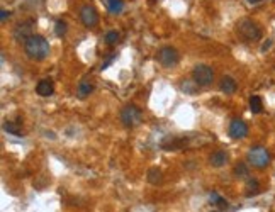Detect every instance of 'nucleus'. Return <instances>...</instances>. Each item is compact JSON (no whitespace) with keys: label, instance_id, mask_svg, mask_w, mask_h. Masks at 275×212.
I'll list each match as a JSON object with an SVG mask.
<instances>
[{"label":"nucleus","instance_id":"f257e3e1","mask_svg":"<svg viewBox=\"0 0 275 212\" xmlns=\"http://www.w3.org/2000/svg\"><path fill=\"white\" fill-rule=\"evenodd\" d=\"M50 43L46 41V37L39 36V34H33L29 39L26 41L24 44V51L26 54L31 58V60H36V61H41L50 54Z\"/></svg>","mask_w":275,"mask_h":212},{"label":"nucleus","instance_id":"f03ea898","mask_svg":"<svg viewBox=\"0 0 275 212\" xmlns=\"http://www.w3.org/2000/svg\"><path fill=\"white\" fill-rule=\"evenodd\" d=\"M236 33L241 37L243 41H248V43H255L262 37V29L260 26L252 19H241L236 24Z\"/></svg>","mask_w":275,"mask_h":212},{"label":"nucleus","instance_id":"7ed1b4c3","mask_svg":"<svg viewBox=\"0 0 275 212\" xmlns=\"http://www.w3.org/2000/svg\"><path fill=\"white\" fill-rule=\"evenodd\" d=\"M119 117H121V122L126 128H135V126L141 122V119H143V112L135 104H128L126 107H122Z\"/></svg>","mask_w":275,"mask_h":212},{"label":"nucleus","instance_id":"20e7f679","mask_svg":"<svg viewBox=\"0 0 275 212\" xmlns=\"http://www.w3.org/2000/svg\"><path fill=\"white\" fill-rule=\"evenodd\" d=\"M192 80L199 85V87H209L214 80V70L207 65H197L192 70Z\"/></svg>","mask_w":275,"mask_h":212},{"label":"nucleus","instance_id":"39448f33","mask_svg":"<svg viewBox=\"0 0 275 212\" xmlns=\"http://www.w3.org/2000/svg\"><path fill=\"white\" fill-rule=\"evenodd\" d=\"M246 158H248L250 165H253L255 168H265L270 163V153L265 148H262V146H255V148H252L248 151Z\"/></svg>","mask_w":275,"mask_h":212},{"label":"nucleus","instance_id":"423d86ee","mask_svg":"<svg viewBox=\"0 0 275 212\" xmlns=\"http://www.w3.org/2000/svg\"><path fill=\"white\" fill-rule=\"evenodd\" d=\"M156 60L163 68H173L177 66L178 60H180V54H178V51L173 46H165L158 51Z\"/></svg>","mask_w":275,"mask_h":212},{"label":"nucleus","instance_id":"0eeeda50","mask_svg":"<svg viewBox=\"0 0 275 212\" xmlns=\"http://www.w3.org/2000/svg\"><path fill=\"white\" fill-rule=\"evenodd\" d=\"M80 20L84 22L85 27L94 29V27L99 24V14H97V10H95V7L88 5V3L82 5L80 7Z\"/></svg>","mask_w":275,"mask_h":212},{"label":"nucleus","instance_id":"6e6552de","mask_svg":"<svg viewBox=\"0 0 275 212\" xmlns=\"http://www.w3.org/2000/svg\"><path fill=\"white\" fill-rule=\"evenodd\" d=\"M228 134L229 138L233 139H243L248 136V126H246V122L241 121V119H235V121H231V124H229Z\"/></svg>","mask_w":275,"mask_h":212},{"label":"nucleus","instance_id":"1a4fd4ad","mask_svg":"<svg viewBox=\"0 0 275 212\" xmlns=\"http://www.w3.org/2000/svg\"><path fill=\"white\" fill-rule=\"evenodd\" d=\"M33 36V29H31V24H19V26L14 29V39L17 41V43H22L26 44V41L29 39V37Z\"/></svg>","mask_w":275,"mask_h":212},{"label":"nucleus","instance_id":"9d476101","mask_svg":"<svg viewBox=\"0 0 275 212\" xmlns=\"http://www.w3.org/2000/svg\"><path fill=\"white\" fill-rule=\"evenodd\" d=\"M219 90L223 92V94H228V95H233L236 90H238V83H236L235 78L231 77H223L221 82H219Z\"/></svg>","mask_w":275,"mask_h":212},{"label":"nucleus","instance_id":"9b49d317","mask_svg":"<svg viewBox=\"0 0 275 212\" xmlns=\"http://www.w3.org/2000/svg\"><path fill=\"white\" fill-rule=\"evenodd\" d=\"M36 92H37V95H41V97H50V95H53L54 87L50 80H41L39 83L36 85Z\"/></svg>","mask_w":275,"mask_h":212},{"label":"nucleus","instance_id":"f8f14e48","mask_svg":"<svg viewBox=\"0 0 275 212\" xmlns=\"http://www.w3.org/2000/svg\"><path fill=\"white\" fill-rule=\"evenodd\" d=\"M111 14H121L124 10V0H102Z\"/></svg>","mask_w":275,"mask_h":212},{"label":"nucleus","instance_id":"ddd939ff","mask_svg":"<svg viewBox=\"0 0 275 212\" xmlns=\"http://www.w3.org/2000/svg\"><path fill=\"white\" fill-rule=\"evenodd\" d=\"M209 162H211L212 166H223L226 165V162H228V155H226V151H216L211 155V158H209Z\"/></svg>","mask_w":275,"mask_h":212},{"label":"nucleus","instance_id":"4468645a","mask_svg":"<svg viewBox=\"0 0 275 212\" xmlns=\"http://www.w3.org/2000/svg\"><path fill=\"white\" fill-rule=\"evenodd\" d=\"M92 92H94V85H92L90 82H80V85H78V88H77L78 97L85 98V97H88Z\"/></svg>","mask_w":275,"mask_h":212},{"label":"nucleus","instance_id":"2eb2a0df","mask_svg":"<svg viewBox=\"0 0 275 212\" xmlns=\"http://www.w3.org/2000/svg\"><path fill=\"white\" fill-rule=\"evenodd\" d=\"M161 180H163V173H161L160 168H151L150 172H148V182H150L151 185H158Z\"/></svg>","mask_w":275,"mask_h":212},{"label":"nucleus","instance_id":"dca6fc26","mask_svg":"<svg viewBox=\"0 0 275 212\" xmlns=\"http://www.w3.org/2000/svg\"><path fill=\"white\" fill-rule=\"evenodd\" d=\"M180 90L184 92V94H195V92L199 90V85L195 83L194 80H184L180 83Z\"/></svg>","mask_w":275,"mask_h":212},{"label":"nucleus","instance_id":"f3484780","mask_svg":"<svg viewBox=\"0 0 275 212\" xmlns=\"http://www.w3.org/2000/svg\"><path fill=\"white\" fill-rule=\"evenodd\" d=\"M250 109H252L253 114H260L263 111V104H262V98L258 95H252L250 97Z\"/></svg>","mask_w":275,"mask_h":212},{"label":"nucleus","instance_id":"a211bd4d","mask_svg":"<svg viewBox=\"0 0 275 212\" xmlns=\"http://www.w3.org/2000/svg\"><path fill=\"white\" fill-rule=\"evenodd\" d=\"M3 129H5L9 134H14V136H22V128H20L17 122H5L3 124Z\"/></svg>","mask_w":275,"mask_h":212},{"label":"nucleus","instance_id":"6ab92c4d","mask_svg":"<svg viewBox=\"0 0 275 212\" xmlns=\"http://www.w3.org/2000/svg\"><path fill=\"white\" fill-rule=\"evenodd\" d=\"M209 202H211L212 206H218V207H228V202L216 192H212L211 196H209Z\"/></svg>","mask_w":275,"mask_h":212},{"label":"nucleus","instance_id":"aec40b11","mask_svg":"<svg viewBox=\"0 0 275 212\" xmlns=\"http://www.w3.org/2000/svg\"><path fill=\"white\" fill-rule=\"evenodd\" d=\"M260 183L258 180H250L248 183H246V196H253V194H257L260 190Z\"/></svg>","mask_w":275,"mask_h":212},{"label":"nucleus","instance_id":"412c9836","mask_svg":"<svg viewBox=\"0 0 275 212\" xmlns=\"http://www.w3.org/2000/svg\"><path fill=\"white\" fill-rule=\"evenodd\" d=\"M54 33H56V36L63 37L65 33H67V22L65 20H56V24H54Z\"/></svg>","mask_w":275,"mask_h":212},{"label":"nucleus","instance_id":"4be33fe9","mask_svg":"<svg viewBox=\"0 0 275 212\" xmlns=\"http://www.w3.org/2000/svg\"><path fill=\"white\" fill-rule=\"evenodd\" d=\"M104 41L107 44H116L119 41V33H118V31H109V33L105 34Z\"/></svg>","mask_w":275,"mask_h":212},{"label":"nucleus","instance_id":"5701e85b","mask_svg":"<svg viewBox=\"0 0 275 212\" xmlns=\"http://www.w3.org/2000/svg\"><path fill=\"white\" fill-rule=\"evenodd\" d=\"M235 175L240 177V179H243V177H248V168H246V165L238 163V165L235 166Z\"/></svg>","mask_w":275,"mask_h":212},{"label":"nucleus","instance_id":"b1692460","mask_svg":"<svg viewBox=\"0 0 275 212\" xmlns=\"http://www.w3.org/2000/svg\"><path fill=\"white\" fill-rule=\"evenodd\" d=\"M116 58H118V56H116V54H114V56H111V58H109V60H107V61H105V63H104V65H102V70H104V68H107V66H109V65H111V63H112V61H114V60H116Z\"/></svg>","mask_w":275,"mask_h":212},{"label":"nucleus","instance_id":"393cba45","mask_svg":"<svg viewBox=\"0 0 275 212\" xmlns=\"http://www.w3.org/2000/svg\"><path fill=\"white\" fill-rule=\"evenodd\" d=\"M9 16H10V14H7L5 10H2V14H0V19H2V22H3V20H5V19H7V17H9Z\"/></svg>","mask_w":275,"mask_h":212},{"label":"nucleus","instance_id":"a878e982","mask_svg":"<svg viewBox=\"0 0 275 212\" xmlns=\"http://www.w3.org/2000/svg\"><path fill=\"white\" fill-rule=\"evenodd\" d=\"M248 2H252V3H255V2H258V0H248Z\"/></svg>","mask_w":275,"mask_h":212}]
</instances>
